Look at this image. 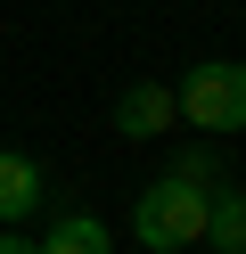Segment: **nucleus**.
<instances>
[{
    "mask_svg": "<svg viewBox=\"0 0 246 254\" xmlns=\"http://www.w3.org/2000/svg\"><path fill=\"white\" fill-rule=\"evenodd\" d=\"M205 246L213 254H246V189H213L205 197Z\"/></svg>",
    "mask_w": 246,
    "mask_h": 254,
    "instance_id": "5",
    "label": "nucleus"
},
{
    "mask_svg": "<svg viewBox=\"0 0 246 254\" xmlns=\"http://www.w3.org/2000/svg\"><path fill=\"white\" fill-rule=\"evenodd\" d=\"M205 197H213V189L180 181V172L148 181L140 197H131V238H140L148 254H189V246H205Z\"/></svg>",
    "mask_w": 246,
    "mask_h": 254,
    "instance_id": "1",
    "label": "nucleus"
},
{
    "mask_svg": "<svg viewBox=\"0 0 246 254\" xmlns=\"http://www.w3.org/2000/svg\"><path fill=\"white\" fill-rule=\"evenodd\" d=\"M0 254H41V238H25V230H0Z\"/></svg>",
    "mask_w": 246,
    "mask_h": 254,
    "instance_id": "8",
    "label": "nucleus"
},
{
    "mask_svg": "<svg viewBox=\"0 0 246 254\" xmlns=\"http://www.w3.org/2000/svg\"><path fill=\"white\" fill-rule=\"evenodd\" d=\"M172 123H180V107H172L164 82H123L115 90V131L123 139H164Z\"/></svg>",
    "mask_w": 246,
    "mask_h": 254,
    "instance_id": "4",
    "label": "nucleus"
},
{
    "mask_svg": "<svg viewBox=\"0 0 246 254\" xmlns=\"http://www.w3.org/2000/svg\"><path fill=\"white\" fill-rule=\"evenodd\" d=\"M41 205H49V172H41V156L0 148V230H25Z\"/></svg>",
    "mask_w": 246,
    "mask_h": 254,
    "instance_id": "3",
    "label": "nucleus"
},
{
    "mask_svg": "<svg viewBox=\"0 0 246 254\" xmlns=\"http://www.w3.org/2000/svg\"><path fill=\"white\" fill-rule=\"evenodd\" d=\"M172 172H180V181H197V189H222V172H213V156H205V148H180V156H172Z\"/></svg>",
    "mask_w": 246,
    "mask_h": 254,
    "instance_id": "7",
    "label": "nucleus"
},
{
    "mask_svg": "<svg viewBox=\"0 0 246 254\" xmlns=\"http://www.w3.org/2000/svg\"><path fill=\"white\" fill-rule=\"evenodd\" d=\"M41 254H115V238H107L98 213H58L41 230Z\"/></svg>",
    "mask_w": 246,
    "mask_h": 254,
    "instance_id": "6",
    "label": "nucleus"
},
{
    "mask_svg": "<svg viewBox=\"0 0 246 254\" xmlns=\"http://www.w3.org/2000/svg\"><path fill=\"white\" fill-rule=\"evenodd\" d=\"M172 107H180L189 131H246V66H238V58H205V66H189L180 90H172Z\"/></svg>",
    "mask_w": 246,
    "mask_h": 254,
    "instance_id": "2",
    "label": "nucleus"
}]
</instances>
